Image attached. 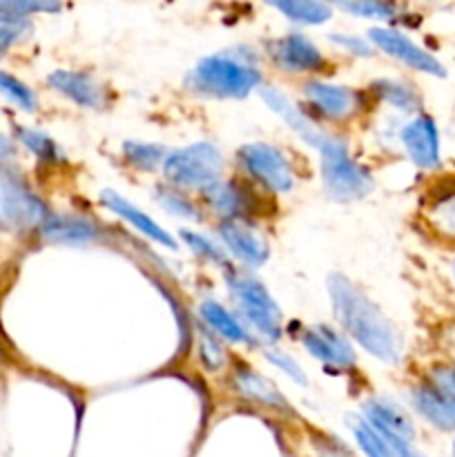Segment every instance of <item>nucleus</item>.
<instances>
[{
	"label": "nucleus",
	"instance_id": "nucleus-1",
	"mask_svg": "<svg viewBox=\"0 0 455 457\" xmlns=\"http://www.w3.org/2000/svg\"><path fill=\"white\" fill-rule=\"evenodd\" d=\"M328 295L333 312L348 337L355 339L368 355L397 364L401 357V337L386 315L370 302L348 277L330 275Z\"/></svg>",
	"mask_w": 455,
	"mask_h": 457
},
{
	"label": "nucleus",
	"instance_id": "nucleus-2",
	"mask_svg": "<svg viewBox=\"0 0 455 457\" xmlns=\"http://www.w3.org/2000/svg\"><path fill=\"white\" fill-rule=\"evenodd\" d=\"M186 85L196 96L217 101L250 96L261 85L257 54L250 47H232L201 58Z\"/></svg>",
	"mask_w": 455,
	"mask_h": 457
},
{
	"label": "nucleus",
	"instance_id": "nucleus-3",
	"mask_svg": "<svg viewBox=\"0 0 455 457\" xmlns=\"http://www.w3.org/2000/svg\"><path fill=\"white\" fill-rule=\"evenodd\" d=\"M317 150L321 154V179L330 199L357 201L373 190V177L360 161L352 159L343 138L328 134Z\"/></svg>",
	"mask_w": 455,
	"mask_h": 457
},
{
	"label": "nucleus",
	"instance_id": "nucleus-4",
	"mask_svg": "<svg viewBox=\"0 0 455 457\" xmlns=\"http://www.w3.org/2000/svg\"><path fill=\"white\" fill-rule=\"evenodd\" d=\"M226 284L239 308L241 320L250 324V328L266 342H277L281 337V324L284 315L272 295L268 293L266 286L254 277L245 275L241 270H228Z\"/></svg>",
	"mask_w": 455,
	"mask_h": 457
},
{
	"label": "nucleus",
	"instance_id": "nucleus-5",
	"mask_svg": "<svg viewBox=\"0 0 455 457\" xmlns=\"http://www.w3.org/2000/svg\"><path fill=\"white\" fill-rule=\"evenodd\" d=\"M223 156L214 143H194V145L174 150L163 161V177L177 190H208L221 181Z\"/></svg>",
	"mask_w": 455,
	"mask_h": 457
},
{
	"label": "nucleus",
	"instance_id": "nucleus-6",
	"mask_svg": "<svg viewBox=\"0 0 455 457\" xmlns=\"http://www.w3.org/2000/svg\"><path fill=\"white\" fill-rule=\"evenodd\" d=\"M239 161L248 177L272 195H284L294 186V170L288 156L270 143H248L239 150Z\"/></svg>",
	"mask_w": 455,
	"mask_h": 457
},
{
	"label": "nucleus",
	"instance_id": "nucleus-7",
	"mask_svg": "<svg viewBox=\"0 0 455 457\" xmlns=\"http://www.w3.org/2000/svg\"><path fill=\"white\" fill-rule=\"evenodd\" d=\"M49 217L47 205L16 177H0V223L9 230H31Z\"/></svg>",
	"mask_w": 455,
	"mask_h": 457
},
{
	"label": "nucleus",
	"instance_id": "nucleus-8",
	"mask_svg": "<svg viewBox=\"0 0 455 457\" xmlns=\"http://www.w3.org/2000/svg\"><path fill=\"white\" fill-rule=\"evenodd\" d=\"M368 38L375 47L382 49L388 56L397 58V61L404 62V65H409L410 70L424 71V74L431 76H440V79L446 76L444 65H442L433 54H428L426 49L419 47L415 40H410L409 36L393 29V27H373V29L368 31Z\"/></svg>",
	"mask_w": 455,
	"mask_h": 457
},
{
	"label": "nucleus",
	"instance_id": "nucleus-9",
	"mask_svg": "<svg viewBox=\"0 0 455 457\" xmlns=\"http://www.w3.org/2000/svg\"><path fill=\"white\" fill-rule=\"evenodd\" d=\"M268 54L275 61V65H279L285 71H293V74H308V71H319L326 67V58L319 52V47L299 31L272 40L268 45Z\"/></svg>",
	"mask_w": 455,
	"mask_h": 457
},
{
	"label": "nucleus",
	"instance_id": "nucleus-10",
	"mask_svg": "<svg viewBox=\"0 0 455 457\" xmlns=\"http://www.w3.org/2000/svg\"><path fill=\"white\" fill-rule=\"evenodd\" d=\"M210 208L223 219H248L263 212V199L241 181H217L203 190Z\"/></svg>",
	"mask_w": 455,
	"mask_h": 457
},
{
	"label": "nucleus",
	"instance_id": "nucleus-11",
	"mask_svg": "<svg viewBox=\"0 0 455 457\" xmlns=\"http://www.w3.org/2000/svg\"><path fill=\"white\" fill-rule=\"evenodd\" d=\"M422 219L433 235L455 244V177L437 181L424 195Z\"/></svg>",
	"mask_w": 455,
	"mask_h": 457
},
{
	"label": "nucleus",
	"instance_id": "nucleus-12",
	"mask_svg": "<svg viewBox=\"0 0 455 457\" xmlns=\"http://www.w3.org/2000/svg\"><path fill=\"white\" fill-rule=\"evenodd\" d=\"M400 138L409 159L413 161L418 168H440V132H437V125L431 116H415L409 125H404Z\"/></svg>",
	"mask_w": 455,
	"mask_h": 457
},
{
	"label": "nucleus",
	"instance_id": "nucleus-13",
	"mask_svg": "<svg viewBox=\"0 0 455 457\" xmlns=\"http://www.w3.org/2000/svg\"><path fill=\"white\" fill-rule=\"evenodd\" d=\"M219 237H221L223 245L244 266L257 268L268 262V254H270L268 241L241 219H223L221 228H219Z\"/></svg>",
	"mask_w": 455,
	"mask_h": 457
},
{
	"label": "nucleus",
	"instance_id": "nucleus-14",
	"mask_svg": "<svg viewBox=\"0 0 455 457\" xmlns=\"http://www.w3.org/2000/svg\"><path fill=\"white\" fill-rule=\"evenodd\" d=\"M410 404L437 431L455 433V397L433 379L410 391Z\"/></svg>",
	"mask_w": 455,
	"mask_h": 457
},
{
	"label": "nucleus",
	"instance_id": "nucleus-15",
	"mask_svg": "<svg viewBox=\"0 0 455 457\" xmlns=\"http://www.w3.org/2000/svg\"><path fill=\"white\" fill-rule=\"evenodd\" d=\"M302 344L315 360L324 361L326 366L333 369H352L355 366V353H352L351 344L335 333L330 326H312V328L303 330Z\"/></svg>",
	"mask_w": 455,
	"mask_h": 457
},
{
	"label": "nucleus",
	"instance_id": "nucleus-16",
	"mask_svg": "<svg viewBox=\"0 0 455 457\" xmlns=\"http://www.w3.org/2000/svg\"><path fill=\"white\" fill-rule=\"evenodd\" d=\"M306 101L319 112L321 116L330 120H343L352 116L360 107V94L343 85L321 83V80H310L306 83Z\"/></svg>",
	"mask_w": 455,
	"mask_h": 457
},
{
	"label": "nucleus",
	"instance_id": "nucleus-17",
	"mask_svg": "<svg viewBox=\"0 0 455 457\" xmlns=\"http://www.w3.org/2000/svg\"><path fill=\"white\" fill-rule=\"evenodd\" d=\"M47 83L58 94L70 98L71 103H76L80 107H87V110H103L107 103L105 87L98 80H94L89 74H85V71L56 70L49 74Z\"/></svg>",
	"mask_w": 455,
	"mask_h": 457
},
{
	"label": "nucleus",
	"instance_id": "nucleus-18",
	"mask_svg": "<svg viewBox=\"0 0 455 457\" xmlns=\"http://www.w3.org/2000/svg\"><path fill=\"white\" fill-rule=\"evenodd\" d=\"M101 204L105 205L110 212H114L116 217L125 219V221H128L134 230H138L143 237H147L150 241H154L156 245H163V248H170V250L177 248V241H174V237L170 235L165 228H161L159 223L150 217V214L143 212L141 208H136L132 201H128L125 196H120L119 192L103 190Z\"/></svg>",
	"mask_w": 455,
	"mask_h": 457
},
{
	"label": "nucleus",
	"instance_id": "nucleus-19",
	"mask_svg": "<svg viewBox=\"0 0 455 457\" xmlns=\"http://www.w3.org/2000/svg\"><path fill=\"white\" fill-rule=\"evenodd\" d=\"M38 230L45 241L61 245H85L101 239V228L96 223L74 214H49Z\"/></svg>",
	"mask_w": 455,
	"mask_h": 457
},
{
	"label": "nucleus",
	"instance_id": "nucleus-20",
	"mask_svg": "<svg viewBox=\"0 0 455 457\" xmlns=\"http://www.w3.org/2000/svg\"><path fill=\"white\" fill-rule=\"evenodd\" d=\"M261 98L266 101V105L270 107L275 114H279L281 119H284V123L288 125L294 134H299V138H303L306 143H310L315 150L319 147V143L328 137V132L319 129L310 119H308V116H303L302 112H299V107L293 105V103L288 101V96H285L281 89L261 87Z\"/></svg>",
	"mask_w": 455,
	"mask_h": 457
},
{
	"label": "nucleus",
	"instance_id": "nucleus-21",
	"mask_svg": "<svg viewBox=\"0 0 455 457\" xmlns=\"http://www.w3.org/2000/svg\"><path fill=\"white\" fill-rule=\"evenodd\" d=\"M364 418L373 424L377 431L386 436L404 437V440H415V427L404 409L386 400H370L364 404Z\"/></svg>",
	"mask_w": 455,
	"mask_h": 457
},
{
	"label": "nucleus",
	"instance_id": "nucleus-22",
	"mask_svg": "<svg viewBox=\"0 0 455 457\" xmlns=\"http://www.w3.org/2000/svg\"><path fill=\"white\" fill-rule=\"evenodd\" d=\"M232 384H235L236 393H241L248 400L259 402V404L268 406V409L275 411H290L288 402L284 400L277 386L272 382H268L266 378H261L259 373L250 369H241L236 370L235 378H232Z\"/></svg>",
	"mask_w": 455,
	"mask_h": 457
},
{
	"label": "nucleus",
	"instance_id": "nucleus-23",
	"mask_svg": "<svg viewBox=\"0 0 455 457\" xmlns=\"http://www.w3.org/2000/svg\"><path fill=\"white\" fill-rule=\"evenodd\" d=\"M201 320L208 324V328H212V333H217L219 337L226 339L232 344H248L252 342L248 335V330L244 328V324L239 321V317L232 315L226 306L217 302V299H205L199 308Z\"/></svg>",
	"mask_w": 455,
	"mask_h": 457
},
{
	"label": "nucleus",
	"instance_id": "nucleus-24",
	"mask_svg": "<svg viewBox=\"0 0 455 457\" xmlns=\"http://www.w3.org/2000/svg\"><path fill=\"white\" fill-rule=\"evenodd\" d=\"M263 3L297 25H324L333 16V7L326 0H263Z\"/></svg>",
	"mask_w": 455,
	"mask_h": 457
},
{
	"label": "nucleus",
	"instance_id": "nucleus-25",
	"mask_svg": "<svg viewBox=\"0 0 455 457\" xmlns=\"http://www.w3.org/2000/svg\"><path fill=\"white\" fill-rule=\"evenodd\" d=\"M375 98H379L382 103L397 107V110L404 112H415L422 105V98H419L418 89L410 87L409 83H400V80H388L379 79L370 85Z\"/></svg>",
	"mask_w": 455,
	"mask_h": 457
},
{
	"label": "nucleus",
	"instance_id": "nucleus-26",
	"mask_svg": "<svg viewBox=\"0 0 455 457\" xmlns=\"http://www.w3.org/2000/svg\"><path fill=\"white\" fill-rule=\"evenodd\" d=\"M326 3L351 16L370 18V21H393L400 13L393 0H326Z\"/></svg>",
	"mask_w": 455,
	"mask_h": 457
},
{
	"label": "nucleus",
	"instance_id": "nucleus-27",
	"mask_svg": "<svg viewBox=\"0 0 455 457\" xmlns=\"http://www.w3.org/2000/svg\"><path fill=\"white\" fill-rule=\"evenodd\" d=\"M351 431L355 436V442L364 451L366 457H397L395 451L391 449L386 437L373 427L366 418H351Z\"/></svg>",
	"mask_w": 455,
	"mask_h": 457
},
{
	"label": "nucleus",
	"instance_id": "nucleus-28",
	"mask_svg": "<svg viewBox=\"0 0 455 457\" xmlns=\"http://www.w3.org/2000/svg\"><path fill=\"white\" fill-rule=\"evenodd\" d=\"M16 137H18V141L27 147V150L34 152V154L38 156L40 161H45V163L56 165V163H65L67 161L61 147L56 145V141H54L52 137H47V134L38 132V129L18 128Z\"/></svg>",
	"mask_w": 455,
	"mask_h": 457
},
{
	"label": "nucleus",
	"instance_id": "nucleus-29",
	"mask_svg": "<svg viewBox=\"0 0 455 457\" xmlns=\"http://www.w3.org/2000/svg\"><path fill=\"white\" fill-rule=\"evenodd\" d=\"M123 154L128 163H132L136 170H145L152 172L159 165H163L165 161V150L163 145H156V143H138V141H128L123 145Z\"/></svg>",
	"mask_w": 455,
	"mask_h": 457
},
{
	"label": "nucleus",
	"instance_id": "nucleus-30",
	"mask_svg": "<svg viewBox=\"0 0 455 457\" xmlns=\"http://www.w3.org/2000/svg\"><path fill=\"white\" fill-rule=\"evenodd\" d=\"M65 0H0V13L4 16L29 18L34 13H58Z\"/></svg>",
	"mask_w": 455,
	"mask_h": 457
},
{
	"label": "nucleus",
	"instance_id": "nucleus-31",
	"mask_svg": "<svg viewBox=\"0 0 455 457\" xmlns=\"http://www.w3.org/2000/svg\"><path fill=\"white\" fill-rule=\"evenodd\" d=\"M0 94L7 98L12 105L21 107L25 112L36 110V94L29 85L22 83L16 76L7 74V71H0Z\"/></svg>",
	"mask_w": 455,
	"mask_h": 457
},
{
	"label": "nucleus",
	"instance_id": "nucleus-32",
	"mask_svg": "<svg viewBox=\"0 0 455 457\" xmlns=\"http://www.w3.org/2000/svg\"><path fill=\"white\" fill-rule=\"evenodd\" d=\"M31 29L34 27H31L29 18L4 16V13H0V56L7 54L13 45L22 43L31 34Z\"/></svg>",
	"mask_w": 455,
	"mask_h": 457
},
{
	"label": "nucleus",
	"instance_id": "nucleus-33",
	"mask_svg": "<svg viewBox=\"0 0 455 457\" xmlns=\"http://www.w3.org/2000/svg\"><path fill=\"white\" fill-rule=\"evenodd\" d=\"M156 201H159L161 208L168 210L170 214H177V217H183V219H194V221H199L201 219L196 205L192 204V201L187 199L181 190H177V187H170V190H159Z\"/></svg>",
	"mask_w": 455,
	"mask_h": 457
},
{
	"label": "nucleus",
	"instance_id": "nucleus-34",
	"mask_svg": "<svg viewBox=\"0 0 455 457\" xmlns=\"http://www.w3.org/2000/svg\"><path fill=\"white\" fill-rule=\"evenodd\" d=\"M181 239L190 245L192 253H196L199 257L208 259L210 263H226V253H223L221 245H217L214 241H210L208 237L201 235V232L181 230Z\"/></svg>",
	"mask_w": 455,
	"mask_h": 457
},
{
	"label": "nucleus",
	"instance_id": "nucleus-35",
	"mask_svg": "<svg viewBox=\"0 0 455 457\" xmlns=\"http://www.w3.org/2000/svg\"><path fill=\"white\" fill-rule=\"evenodd\" d=\"M266 360L270 361L272 366H277L281 373L288 375L293 382L302 384V386H306V384H308V378H306V373H303L302 366H299V361L294 360L293 355H288L285 351H268Z\"/></svg>",
	"mask_w": 455,
	"mask_h": 457
},
{
	"label": "nucleus",
	"instance_id": "nucleus-36",
	"mask_svg": "<svg viewBox=\"0 0 455 457\" xmlns=\"http://www.w3.org/2000/svg\"><path fill=\"white\" fill-rule=\"evenodd\" d=\"M201 360L208 366L210 370H219L223 364H226V355H223L221 344L217 342V337L205 330H201Z\"/></svg>",
	"mask_w": 455,
	"mask_h": 457
},
{
	"label": "nucleus",
	"instance_id": "nucleus-37",
	"mask_svg": "<svg viewBox=\"0 0 455 457\" xmlns=\"http://www.w3.org/2000/svg\"><path fill=\"white\" fill-rule=\"evenodd\" d=\"M330 40H333L335 45H339V47H342L343 52L355 54V56H370V54H373V47H370V45L366 43V40L357 38V36L335 34V36H330Z\"/></svg>",
	"mask_w": 455,
	"mask_h": 457
},
{
	"label": "nucleus",
	"instance_id": "nucleus-38",
	"mask_svg": "<svg viewBox=\"0 0 455 457\" xmlns=\"http://www.w3.org/2000/svg\"><path fill=\"white\" fill-rule=\"evenodd\" d=\"M431 379L437 386H442L446 393H451V395L455 397V366H442V369H435L431 373Z\"/></svg>",
	"mask_w": 455,
	"mask_h": 457
},
{
	"label": "nucleus",
	"instance_id": "nucleus-39",
	"mask_svg": "<svg viewBox=\"0 0 455 457\" xmlns=\"http://www.w3.org/2000/svg\"><path fill=\"white\" fill-rule=\"evenodd\" d=\"M13 143L9 141L7 137H4L3 132H0V161H7V159H12L13 156Z\"/></svg>",
	"mask_w": 455,
	"mask_h": 457
},
{
	"label": "nucleus",
	"instance_id": "nucleus-40",
	"mask_svg": "<svg viewBox=\"0 0 455 457\" xmlns=\"http://www.w3.org/2000/svg\"><path fill=\"white\" fill-rule=\"evenodd\" d=\"M451 455L455 457V440H453V446H451Z\"/></svg>",
	"mask_w": 455,
	"mask_h": 457
},
{
	"label": "nucleus",
	"instance_id": "nucleus-41",
	"mask_svg": "<svg viewBox=\"0 0 455 457\" xmlns=\"http://www.w3.org/2000/svg\"><path fill=\"white\" fill-rule=\"evenodd\" d=\"M453 277H455V259H453Z\"/></svg>",
	"mask_w": 455,
	"mask_h": 457
}]
</instances>
